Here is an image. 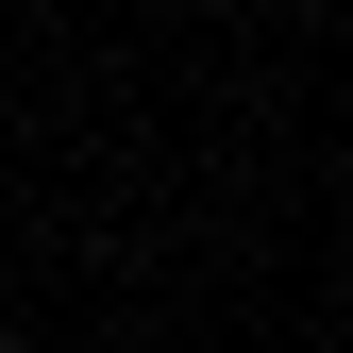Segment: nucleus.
<instances>
[{
    "label": "nucleus",
    "instance_id": "nucleus-1",
    "mask_svg": "<svg viewBox=\"0 0 353 353\" xmlns=\"http://www.w3.org/2000/svg\"><path fill=\"white\" fill-rule=\"evenodd\" d=\"M0 353H17V336H0Z\"/></svg>",
    "mask_w": 353,
    "mask_h": 353
}]
</instances>
